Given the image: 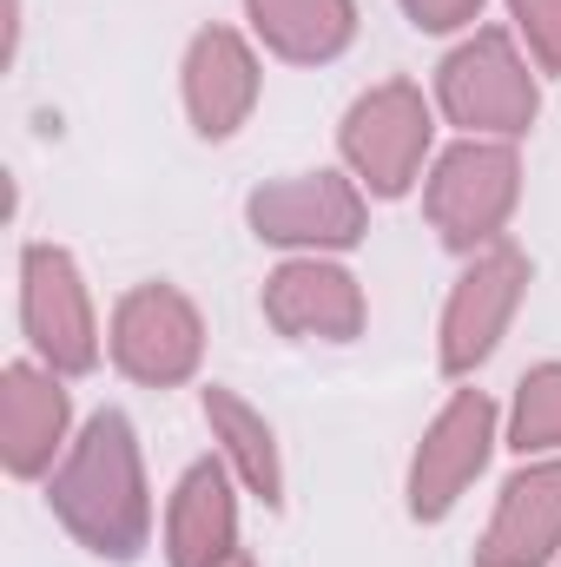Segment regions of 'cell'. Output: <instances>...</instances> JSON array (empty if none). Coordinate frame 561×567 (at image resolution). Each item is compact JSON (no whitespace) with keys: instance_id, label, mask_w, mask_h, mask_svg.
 I'll list each match as a JSON object with an SVG mask.
<instances>
[{"instance_id":"cell-1","label":"cell","mask_w":561,"mask_h":567,"mask_svg":"<svg viewBox=\"0 0 561 567\" xmlns=\"http://www.w3.org/2000/svg\"><path fill=\"white\" fill-rule=\"evenodd\" d=\"M47 508L53 522L93 555V561H140L152 548V475H145L140 429L126 410H93L73 449L60 455V468L47 475Z\"/></svg>"},{"instance_id":"cell-2","label":"cell","mask_w":561,"mask_h":567,"mask_svg":"<svg viewBox=\"0 0 561 567\" xmlns=\"http://www.w3.org/2000/svg\"><path fill=\"white\" fill-rule=\"evenodd\" d=\"M429 100L456 140H529L542 120V66L522 53L509 27H476L462 33L429 80Z\"/></svg>"},{"instance_id":"cell-3","label":"cell","mask_w":561,"mask_h":567,"mask_svg":"<svg viewBox=\"0 0 561 567\" xmlns=\"http://www.w3.org/2000/svg\"><path fill=\"white\" fill-rule=\"evenodd\" d=\"M436 133H442V113H436V100L417 80H377L337 120V165L370 198L390 205V198L422 192V178H429V165L442 152Z\"/></svg>"},{"instance_id":"cell-4","label":"cell","mask_w":561,"mask_h":567,"mask_svg":"<svg viewBox=\"0 0 561 567\" xmlns=\"http://www.w3.org/2000/svg\"><path fill=\"white\" fill-rule=\"evenodd\" d=\"M522 145L516 140H449L422 178V218L442 251L476 258L509 238L522 212Z\"/></svg>"},{"instance_id":"cell-5","label":"cell","mask_w":561,"mask_h":567,"mask_svg":"<svg viewBox=\"0 0 561 567\" xmlns=\"http://www.w3.org/2000/svg\"><path fill=\"white\" fill-rule=\"evenodd\" d=\"M20 343L33 363L60 370L67 383L93 377L106 357V317L86 284V265L53 238L20 245Z\"/></svg>"},{"instance_id":"cell-6","label":"cell","mask_w":561,"mask_h":567,"mask_svg":"<svg viewBox=\"0 0 561 567\" xmlns=\"http://www.w3.org/2000/svg\"><path fill=\"white\" fill-rule=\"evenodd\" d=\"M245 231L278 258H350L370 238V192L344 165L284 172L245 192Z\"/></svg>"},{"instance_id":"cell-7","label":"cell","mask_w":561,"mask_h":567,"mask_svg":"<svg viewBox=\"0 0 561 567\" xmlns=\"http://www.w3.org/2000/svg\"><path fill=\"white\" fill-rule=\"evenodd\" d=\"M502 449V403L476 383H456L442 410L422 423L410 468H404V508L417 528H436L462 508V495L482 482V468Z\"/></svg>"},{"instance_id":"cell-8","label":"cell","mask_w":561,"mask_h":567,"mask_svg":"<svg viewBox=\"0 0 561 567\" xmlns=\"http://www.w3.org/2000/svg\"><path fill=\"white\" fill-rule=\"evenodd\" d=\"M529 284H536V265L516 238L462 258V271L442 297V317H436V370L449 383H469L502 350V337L516 330V317L529 303Z\"/></svg>"},{"instance_id":"cell-9","label":"cell","mask_w":561,"mask_h":567,"mask_svg":"<svg viewBox=\"0 0 561 567\" xmlns=\"http://www.w3.org/2000/svg\"><path fill=\"white\" fill-rule=\"evenodd\" d=\"M106 363L140 390H185L205 363V310L165 278L126 284L106 310Z\"/></svg>"},{"instance_id":"cell-10","label":"cell","mask_w":561,"mask_h":567,"mask_svg":"<svg viewBox=\"0 0 561 567\" xmlns=\"http://www.w3.org/2000/svg\"><path fill=\"white\" fill-rule=\"evenodd\" d=\"M265 100V47L232 27V20H205L185 53H178V106H185V126L205 145H225L252 126Z\"/></svg>"},{"instance_id":"cell-11","label":"cell","mask_w":561,"mask_h":567,"mask_svg":"<svg viewBox=\"0 0 561 567\" xmlns=\"http://www.w3.org/2000/svg\"><path fill=\"white\" fill-rule=\"evenodd\" d=\"M265 323L284 343H357L370 330V290L344 258H278L258 290Z\"/></svg>"},{"instance_id":"cell-12","label":"cell","mask_w":561,"mask_h":567,"mask_svg":"<svg viewBox=\"0 0 561 567\" xmlns=\"http://www.w3.org/2000/svg\"><path fill=\"white\" fill-rule=\"evenodd\" d=\"M73 390L60 370L13 357L0 370V468L13 482H47L60 468V455L73 449Z\"/></svg>"},{"instance_id":"cell-13","label":"cell","mask_w":561,"mask_h":567,"mask_svg":"<svg viewBox=\"0 0 561 567\" xmlns=\"http://www.w3.org/2000/svg\"><path fill=\"white\" fill-rule=\"evenodd\" d=\"M238 475L218 455H198L178 468L172 495H165V567H232L245 555V528H238Z\"/></svg>"},{"instance_id":"cell-14","label":"cell","mask_w":561,"mask_h":567,"mask_svg":"<svg viewBox=\"0 0 561 567\" xmlns=\"http://www.w3.org/2000/svg\"><path fill=\"white\" fill-rule=\"evenodd\" d=\"M476 567H555L561 561V455H529L496 488Z\"/></svg>"},{"instance_id":"cell-15","label":"cell","mask_w":561,"mask_h":567,"mask_svg":"<svg viewBox=\"0 0 561 567\" xmlns=\"http://www.w3.org/2000/svg\"><path fill=\"white\" fill-rule=\"evenodd\" d=\"M198 416H205V435H212V455L238 475V488L258 502V508H284V449L278 429L258 403H245L232 383H205L198 390Z\"/></svg>"},{"instance_id":"cell-16","label":"cell","mask_w":561,"mask_h":567,"mask_svg":"<svg viewBox=\"0 0 561 567\" xmlns=\"http://www.w3.org/2000/svg\"><path fill=\"white\" fill-rule=\"evenodd\" d=\"M245 33L284 66H330L357 47V0H245Z\"/></svg>"},{"instance_id":"cell-17","label":"cell","mask_w":561,"mask_h":567,"mask_svg":"<svg viewBox=\"0 0 561 567\" xmlns=\"http://www.w3.org/2000/svg\"><path fill=\"white\" fill-rule=\"evenodd\" d=\"M502 449L529 455H561V363H529L516 377V396L502 410Z\"/></svg>"},{"instance_id":"cell-18","label":"cell","mask_w":561,"mask_h":567,"mask_svg":"<svg viewBox=\"0 0 561 567\" xmlns=\"http://www.w3.org/2000/svg\"><path fill=\"white\" fill-rule=\"evenodd\" d=\"M502 7H509V33L542 66V80H561V0H502Z\"/></svg>"},{"instance_id":"cell-19","label":"cell","mask_w":561,"mask_h":567,"mask_svg":"<svg viewBox=\"0 0 561 567\" xmlns=\"http://www.w3.org/2000/svg\"><path fill=\"white\" fill-rule=\"evenodd\" d=\"M397 7H404V20H410L417 33L462 40V33H476V27H482V7H489V0H397Z\"/></svg>"},{"instance_id":"cell-20","label":"cell","mask_w":561,"mask_h":567,"mask_svg":"<svg viewBox=\"0 0 561 567\" xmlns=\"http://www.w3.org/2000/svg\"><path fill=\"white\" fill-rule=\"evenodd\" d=\"M20 40H27V0H7V66H20Z\"/></svg>"},{"instance_id":"cell-21","label":"cell","mask_w":561,"mask_h":567,"mask_svg":"<svg viewBox=\"0 0 561 567\" xmlns=\"http://www.w3.org/2000/svg\"><path fill=\"white\" fill-rule=\"evenodd\" d=\"M232 567H258V561H252V555H238V561H232Z\"/></svg>"},{"instance_id":"cell-22","label":"cell","mask_w":561,"mask_h":567,"mask_svg":"<svg viewBox=\"0 0 561 567\" xmlns=\"http://www.w3.org/2000/svg\"><path fill=\"white\" fill-rule=\"evenodd\" d=\"M555 567H561V561H555Z\"/></svg>"}]
</instances>
